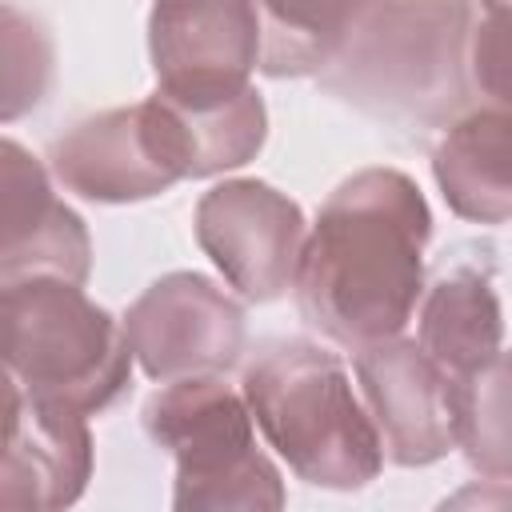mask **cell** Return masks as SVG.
Segmentation results:
<instances>
[{"label":"cell","mask_w":512,"mask_h":512,"mask_svg":"<svg viewBox=\"0 0 512 512\" xmlns=\"http://www.w3.org/2000/svg\"><path fill=\"white\" fill-rule=\"evenodd\" d=\"M352 368L384 460L400 468H428L456 448L452 384L416 340L388 336L364 344L356 348Z\"/></svg>","instance_id":"cell-9"},{"label":"cell","mask_w":512,"mask_h":512,"mask_svg":"<svg viewBox=\"0 0 512 512\" xmlns=\"http://www.w3.org/2000/svg\"><path fill=\"white\" fill-rule=\"evenodd\" d=\"M144 112H148L160 152L168 156L180 180H204V176L232 172L256 160L268 136V108L252 84L212 104H176L152 92L144 100Z\"/></svg>","instance_id":"cell-13"},{"label":"cell","mask_w":512,"mask_h":512,"mask_svg":"<svg viewBox=\"0 0 512 512\" xmlns=\"http://www.w3.org/2000/svg\"><path fill=\"white\" fill-rule=\"evenodd\" d=\"M196 244L216 272L252 304L280 300L292 288L304 212L292 196L264 180H224L196 204Z\"/></svg>","instance_id":"cell-8"},{"label":"cell","mask_w":512,"mask_h":512,"mask_svg":"<svg viewBox=\"0 0 512 512\" xmlns=\"http://www.w3.org/2000/svg\"><path fill=\"white\" fill-rule=\"evenodd\" d=\"M468 0H408L356 12L320 68V88L364 116L448 128L468 112Z\"/></svg>","instance_id":"cell-2"},{"label":"cell","mask_w":512,"mask_h":512,"mask_svg":"<svg viewBox=\"0 0 512 512\" xmlns=\"http://www.w3.org/2000/svg\"><path fill=\"white\" fill-rule=\"evenodd\" d=\"M56 76V44L48 28L0 0V124L32 116L52 92Z\"/></svg>","instance_id":"cell-18"},{"label":"cell","mask_w":512,"mask_h":512,"mask_svg":"<svg viewBox=\"0 0 512 512\" xmlns=\"http://www.w3.org/2000/svg\"><path fill=\"white\" fill-rule=\"evenodd\" d=\"M20 404H24V388L16 384V376L4 368L0 360V448L8 444L12 428H16V416H20Z\"/></svg>","instance_id":"cell-20"},{"label":"cell","mask_w":512,"mask_h":512,"mask_svg":"<svg viewBox=\"0 0 512 512\" xmlns=\"http://www.w3.org/2000/svg\"><path fill=\"white\" fill-rule=\"evenodd\" d=\"M484 12H504V0H480Z\"/></svg>","instance_id":"cell-22"},{"label":"cell","mask_w":512,"mask_h":512,"mask_svg":"<svg viewBox=\"0 0 512 512\" xmlns=\"http://www.w3.org/2000/svg\"><path fill=\"white\" fill-rule=\"evenodd\" d=\"M432 212L412 176L360 168L336 184L304 232L292 296L308 328L356 352L400 336L424 292Z\"/></svg>","instance_id":"cell-1"},{"label":"cell","mask_w":512,"mask_h":512,"mask_svg":"<svg viewBox=\"0 0 512 512\" xmlns=\"http://www.w3.org/2000/svg\"><path fill=\"white\" fill-rule=\"evenodd\" d=\"M0 360L24 396L104 412L132 380L124 324L84 284L32 276L0 284Z\"/></svg>","instance_id":"cell-4"},{"label":"cell","mask_w":512,"mask_h":512,"mask_svg":"<svg viewBox=\"0 0 512 512\" xmlns=\"http://www.w3.org/2000/svg\"><path fill=\"white\" fill-rule=\"evenodd\" d=\"M148 380L224 376L244 352V308L200 272L152 280L120 320Z\"/></svg>","instance_id":"cell-6"},{"label":"cell","mask_w":512,"mask_h":512,"mask_svg":"<svg viewBox=\"0 0 512 512\" xmlns=\"http://www.w3.org/2000/svg\"><path fill=\"white\" fill-rule=\"evenodd\" d=\"M452 424L456 448L468 456L476 472L504 484L512 472V440H508V360L496 356L480 372L452 384Z\"/></svg>","instance_id":"cell-17"},{"label":"cell","mask_w":512,"mask_h":512,"mask_svg":"<svg viewBox=\"0 0 512 512\" xmlns=\"http://www.w3.org/2000/svg\"><path fill=\"white\" fill-rule=\"evenodd\" d=\"M468 80H472V92L488 96L496 108H508V84H504V12L472 16V32H468Z\"/></svg>","instance_id":"cell-19"},{"label":"cell","mask_w":512,"mask_h":512,"mask_svg":"<svg viewBox=\"0 0 512 512\" xmlns=\"http://www.w3.org/2000/svg\"><path fill=\"white\" fill-rule=\"evenodd\" d=\"M260 28L256 68L272 80L320 76L332 60L348 20L352 0H252Z\"/></svg>","instance_id":"cell-16"},{"label":"cell","mask_w":512,"mask_h":512,"mask_svg":"<svg viewBox=\"0 0 512 512\" xmlns=\"http://www.w3.org/2000/svg\"><path fill=\"white\" fill-rule=\"evenodd\" d=\"M416 320V344L448 376V384L504 356V312L480 272L460 268L440 276L428 292H420Z\"/></svg>","instance_id":"cell-15"},{"label":"cell","mask_w":512,"mask_h":512,"mask_svg":"<svg viewBox=\"0 0 512 512\" xmlns=\"http://www.w3.org/2000/svg\"><path fill=\"white\" fill-rule=\"evenodd\" d=\"M92 240L52 172L12 136H0V284L52 276L88 284Z\"/></svg>","instance_id":"cell-10"},{"label":"cell","mask_w":512,"mask_h":512,"mask_svg":"<svg viewBox=\"0 0 512 512\" xmlns=\"http://www.w3.org/2000/svg\"><path fill=\"white\" fill-rule=\"evenodd\" d=\"M48 160V172L64 192L96 204H136L180 184L156 144L144 100L80 120L52 144Z\"/></svg>","instance_id":"cell-11"},{"label":"cell","mask_w":512,"mask_h":512,"mask_svg":"<svg viewBox=\"0 0 512 512\" xmlns=\"http://www.w3.org/2000/svg\"><path fill=\"white\" fill-rule=\"evenodd\" d=\"M92 476L88 416L24 396L16 428L0 448V508H68Z\"/></svg>","instance_id":"cell-12"},{"label":"cell","mask_w":512,"mask_h":512,"mask_svg":"<svg viewBox=\"0 0 512 512\" xmlns=\"http://www.w3.org/2000/svg\"><path fill=\"white\" fill-rule=\"evenodd\" d=\"M148 56L164 100L212 104L244 92L260 56L252 0H152Z\"/></svg>","instance_id":"cell-7"},{"label":"cell","mask_w":512,"mask_h":512,"mask_svg":"<svg viewBox=\"0 0 512 512\" xmlns=\"http://www.w3.org/2000/svg\"><path fill=\"white\" fill-rule=\"evenodd\" d=\"M240 396L296 480L356 492L380 476V436L336 352L312 340H276L244 368Z\"/></svg>","instance_id":"cell-3"},{"label":"cell","mask_w":512,"mask_h":512,"mask_svg":"<svg viewBox=\"0 0 512 512\" xmlns=\"http://www.w3.org/2000/svg\"><path fill=\"white\" fill-rule=\"evenodd\" d=\"M148 436L176 460L172 504L188 508H284V480L256 444L244 396L224 376L168 380L144 404Z\"/></svg>","instance_id":"cell-5"},{"label":"cell","mask_w":512,"mask_h":512,"mask_svg":"<svg viewBox=\"0 0 512 512\" xmlns=\"http://www.w3.org/2000/svg\"><path fill=\"white\" fill-rule=\"evenodd\" d=\"M392 4H408V0H352V16L368 12V8H392Z\"/></svg>","instance_id":"cell-21"},{"label":"cell","mask_w":512,"mask_h":512,"mask_svg":"<svg viewBox=\"0 0 512 512\" xmlns=\"http://www.w3.org/2000/svg\"><path fill=\"white\" fill-rule=\"evenodd\" d=\"M512 116L508 108H468L456 116L436 152L432 176L460 220L504 224L512 212Z\"/></svg>","instance_id":"cell-14"}]
</instances>
